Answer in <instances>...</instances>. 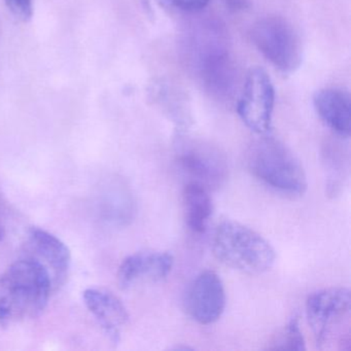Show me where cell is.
Listing matches in <instances>:
<instances>
[{
	"instance_id": "1",
	"label": "cell",
	"mask_w": 351,
	"mask_h": 351,
	"mask_svg": "<svg viewBox=\"0 0 351 351\" xmlns=\"http://www.w3.org/2000/svg\"><path fill=\"white\" fill-rule=\"evenodd\" d=\"M228 43L225 27L215 20L193 26L184 40L186 60L198 75L205 91L219 99L231 97L237 82Z\"/></svg>"
},
{
	"instance_id": "2",
	"label": "cell",
	"mask_w": 351,
	"mask_h": 351,
	"mask_svg": "<svg viewBox=\"0 0 351 351\" xmlns=\"http://www.w3.org/2000/svg\"><path fill=\"white\" fill-rule=\"evenodd\" d=\"M52 289L50 271L36 258L26 256L10 265L0 276V326L38 317Z\"/></svg>"
},
{
	"instance_id": "3",
	"label": "cell",
	"mask_w": 351,
	"mask_h": 351,
	"mask_svg": "<svg viewBox=\"0 0 351 351\" xmlns=\"http://www.w3.org/2000/svg\"><path fill=\"white\" fill-rule=\"evenodd\" d=\"M213 250L221 264L250 275L267 272L276 260L274 248L262 235L234 221L217 226Z\"/></svg>"
},
{
	"instance_id": "4",
	"label": "cell",
	"mask_w": 351,
	"mask_h": 351,
	"mask_svg": "<svg viewBox=\"0 0 351 351\" xmlns=\"http://www.w3.org/2000/svg\"><path fill=\"white\" fill-rule=\"evenodd\" d=\"M250 171L267 186L285 194L303 195L308 182L297 156L273 137L256 141L247 152Z\"/></svg>"
},
{
	"instance_id": "5",
	"label": "cell",
	"mask_w": 351,
	"mask_h": 351,
	"mask_svg": "<svg viewBox=\"0 0 351 351\" xmlns=\"http://www.w3.org/2000/svg\"><path fill=\"white\" fill-rule=\"evenodd\" d=\"M250 38L258 52L281 73H295L303 61V45L293 24L277 15L258 19L250 28Z\"/></svg>"
},
{
	"instance_id": "6",
	"label": "cell",
	"mask_w": 351,
	"mask_h": 351,
	"mask_svg": "<svg viewBox=\"0 0 351 351\" xmlns=\"http://www.w3.org/2000/svg\"><path fill=\"white\" fill-rule=\"evenodd\" d=\"M351 295L348 287H332L311 293L306 301V315L318 348L334 339L344 320H349Z\"/></svg>"
},
{
	"instance_id": "7",
	"label": "cell",
	"mask_w": 351,
	"mask_h": 351,
	"mask_svg": "<svg viewBox=\"0 0 351 351\" xmlns=\"http://www.w3.org/2000/svg\"><path fill=\"white\" fill-rule=\"evenodd\" d=\"M274 106L275 89L272 80L265 69H250L238 98V116L254 133L266 134L272 124Z\"/></svg>"
},
{
	"instance_id": "8",
	"label": "cell",
	"mask_w": 351,
	"mask_h": 351,
	"mask_svg": "<svg viewBox=\"0 0 351 351\" xmlns=\"http://www.w3.org/2000/svg\"><path fill=\"white\" fill-rule=\"evenodd\" d=\"M176 157L182 169L205 188L217 190L225 184L229 176L226 156L219 147L202 141H180Z\"/></svg>"
},
{
	"instance_id": "9",
	"label": "cell",
	"mask_w": 351,
	"mask_h": 351,
	"mask_svg": "<svg viewBox=\"0 0 351 351\" xmlns=\"http://www.w3.org/2000/svg\"><path fill=\"white\" fill-rule=\"evenodd\" d=\"M227 297L223 280L215 271L199 273L184 295V309L195 322L204 326L215 324L225 311Z\"/></svg>"
},
{
	"instance_id": "10",
	"label": "cell",
	"mask_w": 351,
	"mask_h": 351,
	"mask_svg": "<svg viewBox=\"0 0 351 351\" xmlns=\"http://www.w3.org/2000/svg\"><path fill=\"white\" fill-rule=\"evenodd\" d=\"M174 258L165 252H135L127 256L119 267L118 282L121 289H130L143 281L158 282L163 280L171 273Z\"/></svg>"
},
{
	"instance_id": "11",
	"label": "cell",
	"mask_w": 351,
	"mask_h": 351,
	"mask_svg": "<svg viewBox=\"0 0 351 351\" xmlns=\"http://www.w3.org/2000/svg\"><path fill=\"white\" fill-rule=\"evenodd\" d=\"M27 250L32 258L42 262L50 271L53 285L64 282L71 264L69 246L54 234L34 227L28 232Z\"/></svg>"
},
{
	"instance_id": "12",
	"label": "cell",
	"mask_w": 351,
	"mask_h": 351,
	"mask_svg": "<svg viewBox=\"0 0 351 351\" xmlns=\"http://www.w3.org/2000/svg\"><path fill=\"white\" fill-rule=\"evenodd\" d=\"M83 298L104 334L112 343L118 344L123 330L129 322V314L124 304L110 291L96 287L86 289Z\"/></svg>"
},
{
	"instance_id": "13",
	"label": "cell",
	"mask_w": 351,
	"mask_h": 351,
	"mask_svg": "<svg viewBox=\"0 0 351 351\" xmlns=\"http://www.w3.org/2000/svg\"><path fill=\"white\" fill-rule=\"evenodd\" d=\"M313 106L320 120L336 134L349 137L351 131V99L342 88H324L313 96Z\"/></svg>"
},
{
	"instance_id": "14",
	"label": "cell",
	"mask_w": 351,
	"mask_h": 351,
	"mask_svg": "<svg viewBox=\"0 0 351 351\" xmlns=\"http://www.w3.org/2000/svg\"><path fill=\"white\" fill-rule=\"evenodd\" d=\"M182 202L189 229L196 234L204 233L213 210L208 189L191 180L184 186Z\"/></svg>"
},
{
	"instance_id": "15",
	"label": "cell",
	"mask_w": 351,
	"mask_h": 351,
	"mask_svg": "<svg viewBox=\"0 0 351 351\" xmlns=\"http://www.w3.org/2000/svg\"><path fill=\"white\" fill-rule=\"evenodd\" d=\"M270 349H282V350H305V339L300 328L298 317H293L285 326L280 338L274 343Z\"/></svg>"
},
{
	"instance_id": "16",
	"label": "cell",
	"mask_w": 351,
	"mask_h": 351,
	"mask_svg": "<svg viewBox=\"0 0 351 351\" xmlns=\"http://www.w3.org/2000/svg\"><path fill=\"white\" fill-rule=\"evenodd\" d=\"M210 1L211 0H157V3L163 7L189 14L203 11Z\"/></svg>"
},
{
	"instance_id": "17",
	"label": "cell",
	"mask_w": 351,
	"mask_h": 351,
	"mask_svg": "<svg viewBox=\"0 0 351 351\" xmlns=\"http://www.w3.org/2000/svg\"><path fill=\"white\" fill-rule=\"evenodd\" d=\"M10 13L17 21H29L34 15V0H5Z\"/></svg>"
},
{
	"instance_id": "18",
	"label": "cell",
	"mask_w": 351,
	"mask_h": 351,
	"mask_svg": "<svg viewBox=\"0 0 351 351\" xmlns=\"http://www.w3.org/2000/svg\"><path fill=\"white\" fill-rule=\"evenodd\" d=\"M223 3L226 8L233 13L244 12L252 7L250 0H223Z\"/></svg>"
},
{
	"instance_id": "19",
	"label": "cell",
	"mask_w": 351,
	"mask_h": 351,
	"mask_svg": "<svg viewBox=\"0 0 351 351\" xmlns=\"http://www.w3.org/2000/svg\"><path fill=\"white\" fill-rule=\"evenodd\" d=\"M3 236H5V233H3V227L0 226V241L3 240Z\"/></svg>"
}]
</instances>
